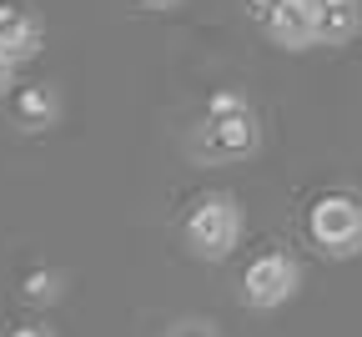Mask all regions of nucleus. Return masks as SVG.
<instances>
[{
  "label": "nucleus",
  "mask_w": 362,
  "mask_h": 337,
  "mask_svg": "<svg viewBox=\"0 0 362 337\" xmlns=\"http://www.w3.org/2000/svg\"><path fill=\"white\" fill-rule=\"evenodd\" d=\"M307 236L317 242V252L332 257V262H347L362 252V202L347 197V191H327L317 197L312 212H307Z\"/></svg>",
  "instance_id": "nucleus-3"
},
{
  "label": "nucleus",
  "mask_w": 362,
  "mask_h": 337,
  "mask_svg": "<svg viewBox=\"0 0 362 337\" xmlns=\"http://www.w3.org/2000/svg\"><path fill=\"white\" fill-rule=\"evenodd\" d=\"M40 45H45L40 16L30 6H11V0H6V6H0V61L21 66V61L40 56Z\"/></svg>",
  "instance_id": "nucleus-5"
},
{
  "label": "nucleus",
  "mask_w": 362,
  "mask_h": 337,
  "mask_svg": "<svg viewBox=\"0 0 362 337\" xmlns=\"http://www.w3.org/2000/svg\"><path fill=\"white\" fill-rule=\"evenodd\" d=\"M11 91H16V66H11V61H0V101H6Z\"/></svg>",
  "instance_id": "nucleus-11"
},
{
  "label": "nucleus",
  "mask_w": 362,
  "mask_h": 337,
  "mask_svg": "<svg viewBox=\"0 0 362 337\" xmlns=\"http://www.w3.org/2000/svg\"><path fill=\"white\" fill-rule=\"evenodd\" d=\"M61 282H66L61 272H40V267H35V272L21 277V297L35 302V307H51V302L61 297Z\"/></svg>",
  "instance_id": "nucleus-9"
},
{
  "label": "nucleus",
  "mask_w": 362,
  "mask_h": 337,
  "mask_svg": "<svg viewBox=\"0 0 362 337\" xmlns=\"http://www.w3.org/2000/svg\"><path fill=\"white\" fill-rule=\"evenodd\" d=\"M166 337H221V327L211 317H181V322L166 327Z\"/></svg>",
  "instance_id": "nucleus-10"
},
{
  "label": "nucleus",
  "mask_w": 362,
  "mask_h": 337,
  "mask_svg": "<svg viewBox=\"0 0 362 337\" xmlns=\"http://www.w3.org/2000/svg\"><path fill=\"white\" fill-rule=\"evenodd\" d=\"M197 156L206 161H247L257 156L262 147V126H257V111L242 91H216L206 111H202V131H197Z\"/></svg>",
  "instance_id": "nucleus-1"
},
{
  "label": "nucleus",
  "mask_w": 362,
  "mask_h": 337,
  "mask_svg": "<svg viewBox=\"0 0 362 337\" xmlns=\"http://www.w3.org/2000/svg\"><path fill=\"white\" fill-rule=\"evenodd\" d=\"M136 6H141V11H176L181 0H136Z\"/></svg>",
  "instance_id": "nucleus-12"
},
{
  "label": "nucleus",
  "mask_w": 362,
  "mask_h": 337,
  "mask_svg": "<svg viewBox=\"0 0 362 337\" xmlns=\"http://www.w3.org/2000/svg\"><path fill=\"white\" fill-rule=\"evenodd\" d=\"M11 116L25 136H40L61 121V91L51 81H30V86H16L11 91Z\"/></svg>",
  "instance_id": "nucleus-7"
},
{
  "label": "nucleus",
  "mask_w": 362,
  "mask_h": 337,
  "mask_svg": "<svg viewBox=\"0 0 362 337\" xmlns=\"http://www.w3.org/2000/svg\"><path fill=\"white\" fill-rule=\"evenodd\" d=\"M6 337H56L51 327H16V332H6Z\"/></svg>",
  "instance_id": "nucleus-13"
},
{
  "label": "nucleus",
  "mask_w": 362,
  "mask_h": 337,
  "mask_svg": "<svg viewBox=\"0 0 362 337\" xmlns=\"http://www.w3.org/2000/svg\"><path fill=\"white\" fill-rule=\"evenodd\" d=\"M312 21H317V0H277V6L262 16V30H267L272 45H282V51H307Z\"/></svg>",
  "instance_id": "nucleus-6"
},
{
  "label": "nucleus",
  "mask_w": 362,
  "mask_h": 337,
  "mask_svg": "<svg viewBox=\"0 0 362 337\" xmlns=\"http://www.w3.org/2000/svg\"><path fill=\"white\" fill-rule=\"evenodd\" d=\"M362 30V0H317L312 45H347Z\"/></svg>",
  "instance_id": "nucleus-8"
},
{
  "label": "nucleus",
  "mask_w": 362,
  "mask_h": 337,
  "mask_svg": "<svg viewBox=\"0 0 362 337\" xmlns=\"http://www.w3.org/2000/svg\"><path fill=\"white\" fill-rule=\"evenodd\" d=\"M181 242L197 262H226L242 242V207L232 191H202L181 222Z\"/></svg>",
  "instance_id": "nucleus-2"
},
{
  "label": "nucleus",
  "mask_w": 362,
  "mask_h": 337,
  "mask_svg": "<svg viewBox=\"0 0 362 337\" xmlns=\"http://www.w3.org/2000/svg\"><path fill=\"white\" fill-rule=\"evenodd\" d=\"M272 6H277V0H247V16H257V21H262Z\"/></svg>",
  "instance_id": "nucleus-14"
},
{
  "label": "nucleus",
  "mask_w": 362,
  "mask_h": 337,
  "mask_svg": "<svg viewBox=\"0 0 362 337\" xmlns=\"http://www.w3.org/2000/svg\"><path fill=\"white\" fill-rule=\"evenodd\" d=\"M302 287V262L292 252H262L247 272H242V307L252 312H277L297 297Z\"/></svg>",
  "instance_id": "nucleus-4"
}]
</instances>
